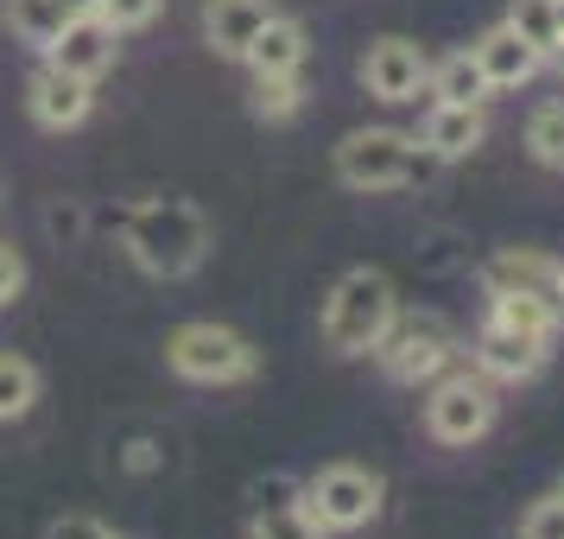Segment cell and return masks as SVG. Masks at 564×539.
I'll return each instance as SVG.
<instances>
[{
  "label": "cell",
  "mask_w": 564,
  "mask_h": 539,
  "mask_svg": "<svg viewBox=\"0 0 564 539\" xmlns=\"http://www.w3.org/2000/svg\"><path fill=\"white\" fill-rule=\"evenodd\" d=\"M89 103H96V83L89 77H70V71H57V64H45L39 77L26 83V108H32V121L39 128H83L89 121Z\"/></svg>",
  "instance_id": "cell-10"
},
{
  "label": "cell",
  "mask_w": 564,
  "mask_h": 539,
  "mask_svg": "<svg viewBox=\"0 0 564 539\" xmlns=\"http://www.w3.org/2000/svg\"><path fill=\"white\" fill-rule=\"evenodd\" d=\"M425 77H432V57L419 52L412 39H375L368 57H361V83L381 103H412L425 89Z\"/></svg>",
  "instance_id": "cell-8"
},
{
  "label": "cell",
  "mask_w": 564,
  "mask_h": 539,
  "mask_svg": "<svg viewBox=\"0 0 564 539\" xmlns=\"http://www.w3.org/2000/svg\"><path fill=\"white\" fill-rule=\"evenodd\" d=\"M476 64H482L488 89H520V83L539 77V64H545V57H539L513 26H495V32L476 39Z\"/></svg>",
  "instance_id": "cell-14"
},
{
  "label": "cell",
  "mask_w": 564,
  "mask_h": 539,
  "mask_svg": "<svg viewBox=\"0 0 564 539\" xmlns=\"http://www.w3.org/2000/svg\"><path fill=\"white\" fill-rule=\"evenodd\" d=\"M558 495H564V488H558Z\"/></svg>",
  "instance_id": "cell-33"
},
{
  "label": "cell",
  "mask_w": 564,
  "mask_h": 539,
  "mask_svg": "<svg viewBox=\"0 0 564 539\" xmlns=\"http://www.w3.org/2000/svg\"><path fill=\"white\" fill-rule=\"evenodd\" d=\"M476 368L495 375V381H533L545 368V336H527V331H508L488 317V331L476 336Z\"/></svg>",
  "instance_id": "cell-11"
},
{
  "label": "cell",
  "mask_w": 564,
  "mask_h": 539,
  "mask_svg": "<svg viewBox=\"0 0 564 539\" xmlns=\"http://www.w3.org/2000/svg\"><path fill=\"white\" fill-rule=\"evenodd\" d=\"M552 311H558V324H564V260H558V280H552Z\"/></svg>",
  "instance_id": "cell-30"
},
{
  "label": "cell",
  "mask_w": 564,
  "mask_h": 539,
  "mask_svg": "<svg viewBox=\"0 0 564 539\" xmlns=\"http://www.w3.org/2000/svg\"><path fill=\"white\" fill-rule=\"evenodd\" d=\"M299 103H305L299 77H254V115L260 121H292Z\"/></svg>",
  "instance_id": "cell-24"
},
{
  "label": "cell",
  "mask_w": 564,
  "mask_h": 539,
  "mask_svg": "<svg viewBox=\"0 0 564 539\" xmlns=\"http://www.w3.org/2000/svg\"><path fill=\"white\" fill-rule=\"evenodd\" d=\"M501 26H513L539 57H552V52L564 45V39H558V13H552V0H508V20H501Z\"/></svg>",
  "instance_id": "cell-19"
},
{
  "label": "cell",
  "mask_w": 564,
  "mask_h": 539,
  "mask_svg": "<svg viewBox=\"0 0 564 539\" xmlns=\"http://www.w3.org/2000/svg\"><path fill=\"white\" fill-rule=\"evenodd\" d=\"M425 89H432L437 103H476L482 108L495 89H488L482 77V64H476V52H451V57H437L432 64V77H425Z\"/></svg>",
  "instance_id": "cell-17"
},
{
  "label": "cell",
  "mask_w": 564,
  "mask_h": 539,
  "mask_svg": "<svg viewBox=\"0 0 564 539\" xmlns=\"http://www.w3.org/2000/svg\"><path fill=\"white\" fill-rule=\"evenodd\" d=\"M20 292H26V260L13 248H0V305H13Z\"/></svg>",
  "instance_id": "cell-28"
},
{
  "label": "cell",
  "mask_w": 564,
  "mask_h": 539,
  "mask_svg": "<svg viewBox=\"0 0 564 539\" xmlns=\"http://www.w3.org/2000/svg\"><path fill=\"white\" fill-rule=\"evenodd\" d=\"M552 280H558V260L539 255V248H501V255L482 267L488 299H501V292H533V299H552Z\"/></svg>",
  "instance_id": "cell-16"
},
{
  "label": "cell",
  "mask_w": 564,
  "mask_h": 539,
  "mask_svg": "<svg viewBox=\"0 0 564 539\" xmlns=\"http://www.w3.org/2000/svg\"><path fill=\"white\" fill-rule=\"evenodd\" d=\"M552 57H558V71H564V45H558V52H552Z\"/></svg>",
  "instance_id": "cell-32"
},
{
  "label": "cell",
  "mask_w": 564,
  "mask_h": 539,
  "mask_svg": "<svg viewBox=\"0 0 564 539\" xmlns=\"http://www.w3.org/2000/svg\"><path fill=\"white\" fill-rule=\"evenodd\" d=\"M527 147H533V159H539V165H552V172H564V103L533 108V121H527Z\"/></svg>",
  "instance_id": "cell-23"
},
{
  "label": "cell",
  "mask_w": 564,
  "mask_h": 539,
  "mask_svg": "<svg viewBox=\"0 0 564 539\" xmlns=\"http://www.w3.org/2000/svg\"><path fill=\"white\" fill-rule=\"evenodd\" d=\"M437 159L400 128H356L343 147H336V179L349 191H400V184H419Z\"/></svg>",
  "instance_id": "cell-3"
},
{
  "label": "cell",
  "mask_w": 564,
  "mask_h": 539,
  "mask_svg": "<svg viewBox=\"0 0 564 539\" xmlns=\"http://www.w3.org/2000/svg\"><path fill=\"white\" fill-rule=\"evenodd\" d=\"M128 255L153 273V280H184V273H197L209 255V223L197 204H184V197H153V204H140L128 216Z\"/></svg>",
  "instance_id": "cell-1"
},
{
  "label": "cell",
  "mask_w": 564,
  "mask_h": 539,
  "mask_svg": "<svg viewBox=\"0 0 564 539\" xmlns=\"http://www.w3.org/2000/svg\"><path fill=\"white\" fill-rule=\"evenodd\" d=\"M425 425H432L437 444H476V438L495 425V387L482 375H444L425 400Z\"/></svg>",
  "instance_id": "cell-7"
},
{
  "label": "cell",
  "mask_w": 564,
  "mask_h": 539,
  "mask_svg": "<svg viewBox=\"0 0 564 539\" xmlns=\"http://www.w3.org/2000/svg\"><path fill=\"white\" fill-rule=\"evenodd\" d=\"M495 324L527 331V336H545V343H552L558 311H552V299H533V292H501V299H495Z\"/></svg>",
  "instance_id": "cell-20"
},
{
  "label": "cell",
  "mask_w": 564,
  "mask_h": 539,
  "mask_svg": "<svg viewBox=\"0 0 564 539\" xmlns=\"http://www.w3.org/2000/svg\"><path fill=\"white\" fill-rule=\"evenodd\" d=\"M165 362H172V375H184L197 387H229L254 375V343L241 331H229V324H184L165 343Z\"/></svg>",
  "instance_id": "cell-5"
},
{
  "label": "cell",
  "mask_w": 564,
  "mask_h": 539,
  "mask_svg": "<svg viewBox=\"0 0 564 539\" xmlns=\"http://www.w3.org/2000/svg\"><path fill=\"white\" fill-rule=\"evenodd\" d=\"M32 400H39V368L26 356H7L0 349V425L7 419H26Z\"/></svg>",
  "instance_id": "cell-21"
},
{
  "label": "cell",
  "mask_w": 564,
  "mask_h": 539,
  "mask_svg": "<svg viewBox=\"0 0 564 539\" xmlns=\"http://www.w3.org/2000/svg\"><path fill=\"white\" fill-rule=\"evenodd\" d=\"M552 13H558V39H564V0H552Z\"/></svg>",
  "instance_id": "cell-31"
},
{
  "label": "cell",
  "mask_w": 564,
  "mask_h": 539,
  "mask_svg": "<svg viewBox=\"0 0 564 539\" xmlns=\"http://www.w3.org/2000/svg\"><path fill=\"white\" fill-rule=\"evenodd\" d=\"M121 32L108 26L102 13H83V20H64V32H57L52 45H45V64H57V71H70V77H102V71H115V45Z\"/></svg>",
  "instance_id": "cell-9"
},
{
  "label": "cell",
  "mask_w": 564,
  "mask_h": 539,
  "mask_svg": "<svg viewBox=\"0 0 564 539\" xmlns=\"http://www.w3.org/2000/svg\"><path fill=\"white\" fill-rule=\"evenodd\" d=\"M273 20V0H209L204 7V39L216 57H248V45H254V32Z\"/></svg>",
  "instance_id": "cell-12"
},
{
  "label": "cell",
  "mask_w": 564,
  "mask_h": 539,
  "mask_svg": "<svg viewBox=\"0 0 564 539\" xmlns=\"http://www.w3.org/2000/svg\"><path fill=\"white\" fill-rule=\"evenodd\" d=\"M254 539H324V527L311 520L299 502H273V508L254 514V527H248Z\"/></svg>",
  "instance_id": "cell-22"
},
{
  "label": "cell",
  "mask_w": 564,
  "mask_h": 539,
  "mask_svg": "<svg viewBox=\"0 0 564 539\" xmlns=\"http://www.w3.org/2000/svg\"><path fill=\"white\" fill-rule=\"evenodd\" d=\"M57 7H64L70 20H83V13H102V0H57Z\"/></svg>",
  "instance_id": "cell-29"
},
{
  "label": "cell",
  "mask_w": 564,
  "mask_h": 539,
  "mask_svg": "<svg viewBox=\"0 0 564 539\" xmlns=\"http://www.w3.org/2000/svg\"><path fill=\"white\" fill-rule=\"evenodd\" d=\"M387 502V483L375 470H361V463H330V470H317L305 483V502L299 508L324 527V533H356L368 527Z\"/></svg>",
  "instance_id": "cell-6"
},
{
  "label": "cell",
  "mask_w": 564,
  "mask_h": 539,
  "mask_svg": "<svg viewBox=\"0 0 564 539\" xmlns=\"http://www.w3.org/2000/svg\"><path fill=\"white\" fill-rule=\"evenodd\" d=\"M64 20H70V13H64L57 0H7V26H13V39H26V45H39V52L64 32Z\"/></svg>",
  "instance_id": "cell-18"
},
{
  "label": "cell",
  "mask_w": 564,
  "mask_h": 539,
  "mask_svg": "<svg viewBox=\"0 0 564 539\" xmlns=\"http://www.w3.org/2000/svg\"><path fill=\"white\" fill-rule=\"evenodd\" d=\"M375 356H381V368L393 375V381L419 387V381H432V375L451 368V356H457V331H451L437 311H393V324L381 331Z\"/></svg>",
  "instance_id": "cell-4"
},
{
  "label": "cell",
  "mask_w": 564,
  "mask_h": 539,
  "mask_svg": "<svg viewBox=\"0 0 564 539\" xmlns=\"http://www.w3.org/2000/svg\"><path fill=\"white\" fill-rule=\"evenodd\" d=\"M305 52H311L305 26H299V20H285V13H273V20L254 32V45H248L241 64H248L254 77H299V71H305Z\"/></svg>",
  "instance_id": "cell-15"
},
{
  "label": "cell",
  "mask_w": 564,
  "mask_h": 539,
  "mask_svg": "<svg viewBox=\"0 0 564 539\" xmlns=\"http://www.w3.org/2000/svg\"><path fill=\"white\" fill-rule=\"evenodd\" d=\"M520 539H564V495H539L520 514Z\"/></svg>",
  "instance_id": "cell-25"
},
{
  "label": "cell",
  "mask_w": 564,
  "mask_h": 539,
  "mask_svg": "<svg viewBox=\"0 0 564 539\" xmlns=\"http://www.w3.org/2000/svg\"><path fill=\"white\" fill-rule=\"evenodd\" d=\"M393 311H400V292L381 267H349L324 299V343L336 356H368L393 324Z\"/></svg>",
  "instance_id": "cell-2"
},
{
  "label": "cell",
  "mask_w": 564,
  "mask_h": 539,
  "mask_svg": "<svg viewBox=\"0 0 564 539\" xmlns=\"http://www.w3.org/2000/svg\"><path fill=\"white\" fill-rule=\"evenodd\" d=\"M45 539H121V533L102 527L96 514H57L52 527H45Z\"/></svg>",
  "instance_id": "cell-27"
},
{
  "label": "cell",
  "mask_w": 564,
  "mask_h": 539,
  "mask_svg": "<svg viewBox=\"0 0 564 539\" xmlns=\"http://www.w3.org/2000/svg\"><path fill=\"white\" fill-rule=\"evenodd\" d=\"M165 0H102V20L115 32H133V26H153Z\"/></svg>",
  "instance_id": "cell-26"
},
{
  "label": "cell",
  "mask_w": 564,
  "mask_h": 539,
  "mask_svg": "<svg viewBox=\"0 0 564 539\" xmlns=\"http://www.w3.org/2000/svg\"><path fill=\"white\" fill-rule=\"evenodd\" d=\"M482 140H488V121L476 103H437L425 115V133H419V147L432 159H469Z\"/></svg>",
  "instance_id": "cell-13"
}]
</instances>
